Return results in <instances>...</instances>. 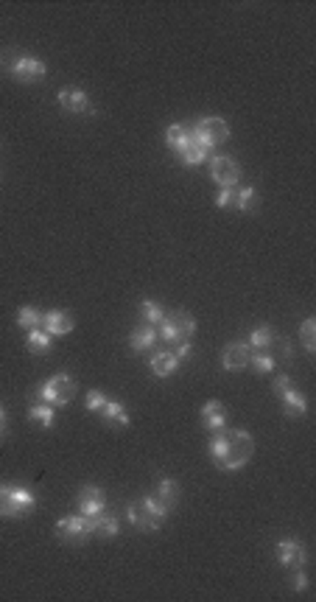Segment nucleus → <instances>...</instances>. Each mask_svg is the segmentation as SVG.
Masks as SVG:
<instances>
[{
  "label": "nucleus",
  "instance_id": "f257e3e1",
  "mask_svg": "<svg viewBox=\"0 0 316 602\" xmlns=\"http://www.w3.org/2000/svg\"><path fill=\"white\" fill-rule=\"evenodd\" d=\"M207 454L219 471L233 473V471H241L249 465V459L255 454V440L243 429H221V432L210 435Z\"/></svg>",
  "mask_w": 316,
  "mask_h": 602
},
{
  "label": "nucleus",
  "instance_id": "f03ea898",
  "mask_svg": "<svg viewBox=\"0 0 316 602\" xmlns=\"http://www.w3.org/2000/svg\"><path fill=\"white\" fill-rule=\"evenodd\" d=\"M0 68L14 81H23V84H34V81H40L42 76L48 73L42 59H37L31 54H20V51H3L0 54Z\"/></svg>",
  "mask_w": 316,
  "mask_h": 602
},
{
  "label": "nucleus",
  "instance_id": "7ed1b4c3",
  "mask_svg": "<svg viewBox=\"0 0 316 602\" xmlns=\"http://www.w3.org/2000/svg\"><path fill=\"white\" fill-rule=\"evenodd\" d=\"M159 339L165 345H179V342H190V336L196 334V319L188 311H171L162 317V322L157 325Z\"/></svg>",
  "mask_w": 316,
  "mask_h": 602
},
{
  "label": "nucleus",
  "instance_id": "20e7f679",
  "mask_svg": "<svg viewBox=\"0 0 316 602\" xmlns=\"http://www.w3.org/2000/svg\"><path fill=\"white\" fill-rule=\"evenodd\" d=\"M230 135L233 132H230V124L224 118H202L190 126V138L207 154H213V149L221 146L224 141H230Z\"/></svg>",
  "mask_w": 316,
  "mask_h": 602
},
{
  "label": "nucleus",
  "instance_id": "39448f33",
  "mask_svg": "<svg viewBox=\"0 0 316 602\" xmlns=\"http://www.w3.org/2000/svg\"><path fill=\"white\" fill-rule=\"evenodd\" d=\"M76 395V381L68 376V373H56L51 376L45 384H40V398L42 403H51V406H68Z\"/></svg>",
  "mask_w": 316,
  "mask_h": 602
},
{
  "label": "nucleus",
  "instance_id": "423d86ee",
  "mask_svg": "<svg viewBox=\"0 0 316 602\" xmlns=\"http://www.w3.org/2000/svg\"><path fill=\"white\" fill-rule=\"evenodd\" d=\"M56 535L59 541L65 543H73V546H81L87 543V538H92V519L87 516H65L56 521Z\"/></svg>",
  "mask_w": 316,
  "mask_h": 602
},
{
  "label": "nucleus",
  "instance_id": "0eeeda50",
  "mask_svg": "<svg viewBox=\"0 0 316 602\" xmlns=\"http://www.w3.org/2000/svg\"><path fill=\"white\" fill-rule=\"evenodd\" d=\"M210 179L219 185V188H236L238 179H241V165L238 160L221 154V157H213L210 160Z\"/></svg>",
  "mask_w": 316,
  "mask_h": 602
},
{
  "label": "nucleus",
  "instance_id": "6e6552de",
  "mask_svg": "<svg viewBox=\"0 0 316 602\" xmlns=\"http://www.w3.org/2000/svg\"><path fill=\"white\" fill-rule=\"evenodd\" d=\"M274 555H277V560L286 566V569H303L305 563H308V552H305V546L300 543V541H291V538H286V541H277V546H274Z\"/></svg>",
  "mask_w": 316,
  "mask_h": 602
},
{
  "label": "nucleus",
  "instance_id": "1a4fd4ad",
  "mask_svg": "<svg viewBox=\"0 0 316 602\" xmlns=\"http://www.w3.org/2000/svg\"><path fill=\"white\" fill-rule=\"evenodd\" d=\"M59 107L65 112H73V115H95L92 104H90V95L81 90V87H65L59 90Z\"/></svg>",
  "mask_w": 316,
  "mask_h": 602
},
{
  "label": "nucleus",
  "instance_id": "9d476101",
  "mask_svg": "<svg viewBox=\"0 0 316 602\" xmlns=\"http://www.w3.org/2000/svg\"><path fill=\"white\" fill-rule=\"evenodd\" d=\"M76 504H79L81 516L92 519V516H98V513H104V510H107V496H104V490H101L98 485H84V488L79 490Z\"/></svg>",
  "mask_w": 316,
  "mask_h": 602
},
{
  "label": "nucleus",
  "instance_id": "9b49d317",
  "mask_svg": "<svg viewBox=\"0 0 316 602\" xmlns=\"http://www.w3.org/2000/svg\"><path fill=\"white\" fill-rule=\"evenodd\" d=\"M126 519L132 521V527L143 529V532H154V529H159V524H162L157 516L146 507V502H143V499H140V502L126 504Z\"/></svg>",
  "mask_w": 316,
  "mask_h": 602
},
{
  "label": "nucleus",
  "instance_id": "f8f14e48",
  "mask_svg": "<svg viewBox=\"0 0 316 602\" xmlns=\"http://www.w3.org/2000/svg\"><path fill=\"white\" fill-rule=\"evenodd\" d=\"M227 406L221 403V401H207L205 406H202V423H205V429L210 432V435H216V432H221V429H227Z\"/></svg>",
  "mask_w": 316,
  "mask_h": 602
},
{
  "label": "nucleus",
  "instance_id": "ddd939ff",
  "mask_svg": "<svg viewBox=\"0 0 316 602\" xmlns=\"http://www.w3.org/2000/svg\"><path fill=\"white\" fill-rule=\"evenodd\" d=\"M42 328L51 334V336H65L73 331V317L62 308H54L48 314H42Z\"/></svg>",
  "mask_w": 316,
  "mask_h": 602
},
{
  "label": "nucleus",
  "instance_id": "4468645a",
  "mask_svg": "<svg viewBox=\"0 0 316 602\" xmlns=\"http://www.w3.org/2000/svg\"><path fill=\"white\" fill-rule=\"evenodd\" d=\"M159 342V334L154 325H140V328H135L132 331V336H129V345H132V350L135 353H149L152 348H157Z\"/></svg>",
  "mask_w": 316,
  "mask_h": 602
},
{
  "label": "nucleus",
  "instance_id": "2eb2a0df",
  "mask_svg": "<svg viewBox=\"0 0 316 602\" xmlns=\"http://www.w3.org/2000/svg\"><path fill=\"white\" fill-rule=\"evenodd\" d=\"M249 356H252V348L246 342H233V345H227L221 365H224V370H243L249 365Z\"/></svg>",
  "mask_w": 316,
  "mask_h": 602
},
{
  "label": "nucleus",
  "instance_id": "dca6fc26",
  "mask_svg": "<svg viewBox=\"0 0 316 602\" xmlns=\"http://www.w3.org/2000/svg\"><path fill=\"white\" fill-rule=\"evenodd\" d=\"M280 401H283V409H286L288 418H303V415H308V401H305V395H303L294 384L280 395Z\"/></svg>",
  "mask_w": 316,
  "mask_h": 602
},
{
  "label": "nucleus",
  "instance_id": "f3484780",
  "mask_svg": "<svg viewBox=\"0 0 316 602\" xmlns=\"http://www.w3.org/2000/svg\"><path fill=\"white\" fill-rule=\"evenodd\" d=\"M149 367H152V373L157 378H168L176 373V367H179V362H176V356L171 353V350H159L152 356V362H149Z\"/></svg>",
  "mask_w": 316,
  "mask_h": 602
},
{
  "label": "nucleus",
  "instance_id": "a211bd4d",
  "mask_svg": "<svg viewBox=\"0 0 316 602\" xmlns=\"http://www.w3.org/2000/svg\"><path fill=\"white\" fill-rule=\"evenodd\" d=\"M121 532V524H118V519L112 516V513H98V516H92V535H98V538H115Z\"/></svg>",
  "mask_w": 316,
  "mask_h": 602
},
{
  "label": "nucleus",
  "instance_id": "6ab92c4d",
  "mask_svg": "<svg viewBox=\"0 0 316 602\" xmlns=\"http://www.w3.org/2000/svg\"><path fill=\"white\" fill-rule=\"evenodd\" d=\"M25 345H28V350H31V353L42 356V353H51V348H54V336H51L45 328H34V331H28Z\"/></svg>",
  "mask_w": 316,
  "mask_h": 602
},
{
  "label": "nucleus",
  "instance_id": "aec40b11",
  "mask_svg": "<svg viewBox=\"0 0 316 602\" xmlns=\"http://www.w3.org/2000/svg\"><path fill=\"white\" fill-rule=\"evenodd\" d=\"M101 415L112 426H129V412H126V406L121 401H107V406L101 409Z\"/></svg>",
  "mask_w": 316,
  "mask_h": 602
},
{
  "label": "nucleus",
  "instance_id": "412c9836",
  "mask_svg": "<svg viewBox=\"0 0 316 602\" xmlns=\"http://www.w3.org/2000/svg\"><path fill=\"white\" fill-rule=\"evenodd\" d=\"M176 154L182 157V163H185V165H199V163H205V160L210 157V154H207V151L202 149V146H199V143H196V141H193L190 135H188V141H185V146H182V149L176 151Z\"/></svg>",
  "mask_w": 316,
  "mask_h": 602
},
{
  "label": "nucleus",
  "instance_id": "4be33fe9",
  "mask_svg": "<svg viewBox=\"0 0 316 602\" xmlns=\"http://www.w3.org/2000/svg\"><path fill=\"white\" fill-rule=\"evenodd\" d=\"M17 325L23 331H34V328H42V311L34 308V305H23L17 311Z\"/></svg>",
  "mask_w": 316,
  "mask_h": 602
},
{
  "label": "nucleus",
  "instance_id": "5701e85b",
  "mask_svg": "<svg viewBox=\"0 0 316 602\" xmlns=\"http://www.w3.org/2000/svg\"><path fill=\"white\" fill-rule=\"evenodd\" d=\"M28 418H31L37 426L51 429V426H54V420H56V412H54V406H51V403H37V406H31V409H28Z\"/></svg>",
  "mask_w": 316,
  "mask_h": 602
},
{
  "label": "nucleus",
  "instance_id": "b1692460",
  "mask_svg": "<svg viewBox=\"0 0 316 602\" xmlns=\"http://www.w3.org/2000/svg\"><path fill=\"white\" fill-rule=\"evenodd\" d=\"M255 205H257V191L255 188H238L236 191V199H233V208L241 211V213H252L255 211Z\"/></svg>",
  "mask_w": 316,
  "mask_h": 602
},
{
  "label": "nucleus",
  "instance_id": "393cba45",
  "mask_svg": "<svg viewBox=\"0 0 316 602\" xmlns=\"http://www.w3.org/2000/svg\"><path fill=\"white\" fill-rule=\"evenodd\" d=\"M272 342H274L272 328H269V325H260V328H255V331L249 334V342H246V345H249L252 350H269Z\"/></svg>",
  "mask_w": 316,
  "mask_h": 602
},
{
  "label": "nucleus",
  "instance_id": "a878e982",
  "mask_svg": "<svg viewBox=\"0 0 316 602\" xmlns=\"http://www.w3.org/2000/svg\"><path fill=\"white\" fill-rule=\"evenodd\" d=\"M188 135H190V126H182V124H171V126L165 129V143H168V146H171L174 151H179L182 146H185Z\"/></svg>",
  "mask_w": 316,
  "mask_h": 602
},
{
  "label": "nucleus",
  "instance_id": "bb28decb",
  "mask_svg": "<svg viewBox=\"0 0 316 602\" xmlns=\"http://www.w3.org/2000/svg\"><path fill=\"white\" fill-rule=\"evenodd\" d=\"M154 493H157L165 504H171V507H174V504H176V499H179V485H176L174 479H168V476H159L157 490H154Z\"/></svg>",
  "mask_w": 316,
  "mask_h": 602
},
{
  "label": "nucleus",
  "instance_id": "cd10ccee",
  "mask_svg": "<svg viewBox=\"0 0 316 602\" xmlns=\"http://www.w3.org/2000/svg\"><path fill=\"white\" fill-rule=\"evenodd\" d=\"M249 365L255 367V373H272V370L277 367V359H274L269 350H252Z\"/></svg>",
  "mask_w": 316,
  "mask_h": 602
},
{
  "label": "nucleus",
  "instance_id": "c85d7f7f",
  "mask_svg": "<svg viewBox=\"0 0 316 602\" xmlns=\"http://www.w3.org/2000/svg\"><path fill=\"white\" fill-rule=\"evenodd\" d=\"M0 519H20L17 504H14L11 485H0Z\"/></svg>",
  "mask_w": 316,
  "mask_h": 602
},
{
  "label": "nucleus",
  "instance_id": "c756f323",
  "mask_svg": "<svg viewBox=\"0 0 316 602\" xmlns=\"http://www.w3.org/2000/svg\"><path fill=\"white\" fill-rule=\"evenodd\" d=\"M140 314H143V322H146V325H154V328H157L159 322H162V317H165V311H162L159 302H154V300L140 302Z\"/></svg>",
  "mask_w": 316,
  "mask_h": 602
},
{
  "label": "nucleus",
  "instance_id": "7c9ffc66",
  "mask_svg": "<svg viewBox=\"0 0 316 602\" xmlns=\"http://www.w3.org/2000/svg\"><path fill=\"white\" fill-rule=\"evenodd\" d=\"M300 339H303V348H305L308 353H314L316 350V319L314 317H308V319L303 322V328H300Z\"/></svg>",
  "mask_w": 316,
  "mask_h": 602
},
{
  "label": "nucleus",
  "instance_id": "2f4dec72",
  "mask_svg": "<svg viewBox=\"0 0 316 602\" xmlns=\"http://www.w3.org/2000/svg\"><path fill=\"white\" fill-rule=\"evenodd\" d=\"M107 395L101 392V389H92V392H87V398H84V406L90 409V412H101L104 406H107Z\"/></svg>",
  "mask_w": 316,
  "mask_h": 602
},
{
  "label": "nucleus",
  "instance_id": "473e14b6",
  "mask_svg": "<svg viewBox=\"0 0 316 602\" xmlns=\"http://www.w3.org/2000/svg\"><path fill=\"white\" fill-rule=\"evenodd\" d=\"M291 589H294V594H305V591H308V574H305L303 569H294V574H291Z\"/></svg>",
  "mask_w": 316,
  "mask_h": 602
},
{
  "label": "nucleus",
  "instance_id": "72a5a7b5",
  "mask_svg": "<svg viewBox=\"0 0 316 602\" xmlns=\"http://www.w3.org/2000/svg\"><path fill=\"white\" fill-rule=\"evenodd\" d=\"M233 199H236V188H221L219 196H216V208H233Z\"/></svg>",
  "mask_w": 316,
  "mask_h": 602
},
{
  "label": "nucleus",
  "instance_id": "f704fd0d",
  "mask_svg": "<svg viewBox=\"0 0 316 602\" xmlns=\"http://www.w3.org/2000/svg\"><path fill=\"white\" fill-rule=\"evenodd\" d=\"M288 386H291V378L286 376V373H280V376H274V381H272V392H274L277 398H280V395H283V392H286Z\"/></svg>",
  "mask_w": 316,
  "mask_h": 602
},
{
  "label": "nucleus",
  "instance_id": "c9c22d12",
  "mask_svg": "<svg viewBox=\"0 0 316 602\" xmlns=\"http://www.w3.org/2000/svg\"><path fill=\"white\" fill-rule=\"evenodd\" d=\"M190 353H193V345H190V342H179V345H174V356H176V362L190 359Z\"/></svg>",
  "mask_w": 316,
  "mask_h": 602
},
{
  "label": "nucleus",
  "instance_id": "e433bc0d",
  "mask_svg": "<svg viewBox=\"0 0 316 602\" xmlns=\"http://www.w3.org/2000/svg\"><path fill=\"white\" fill-rule=\"evenodd\" d=\"M6 423H8V418H6V409L0 406V432H6Z\"/></svg>",
  "mask_w": 316,
  "mask_h": 602
}]
</instances>
